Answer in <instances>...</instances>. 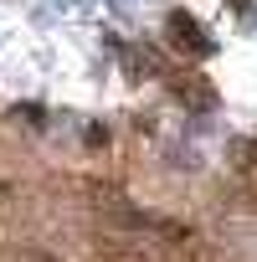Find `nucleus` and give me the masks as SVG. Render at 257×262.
<instances>
[{"label": "nucleus", "instance_id": "1", "mask_svg": "<svg viewBox=\"0 0 257 262\" xmlns=\"http://www.w3.org/2000/svg\"><path fill=\"white\" fill-rule=\"evenodd\" d=\"M196 31H201V26H196L190 16H170V36H175L180 47H190L196 57H211V41H206V36H196Z\"/></svg>", "mask_w": 257, "mask_h": 262}, {"label": "nucleus", "instance_id": "2", "mask_svg": "<svg viewBox=\"0 0 257 262\" xmlns=\"http://www.w3.org/2000/svg\"><path fill=\"white\" fill-rule=\"evenodd\" d=\"M41 262H57V257H41Z\"/></svg>", "mask_w": 257, "mask_h": 262}]
</instances>
